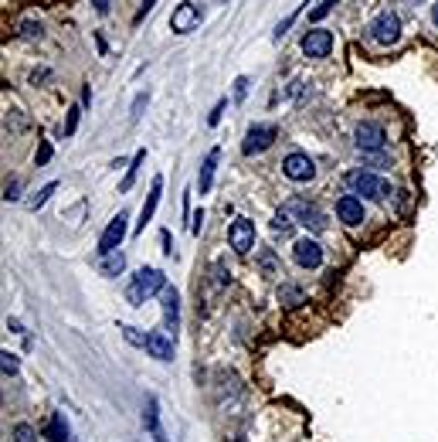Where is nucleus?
<instances>
[{"instance_id":"1","label":"nucleus","mask_w":438,"mask_h":442,"mask_svg":"<svg viewBox=\"0 0 438 442\" xmlns=\"http://www.w3.org/2000/svg\"><path fill=\"white\" fill-rule=\"evenodd\" d=\"M170 282H166V273L163 269H140L133 279H129V286H126V300H129V306H143L150 296H160L163 289H166Z\"/></svg>"},{"instance_id":"2","label":"nucleus","mask_w":438,"mask_h":442,"mask_svg":"<svg viewBox=\"0 0 438 442\" xmlns=\"http://www.w3.org/2000/svg\"><path fill=\"white\" fill-rule=\"evenodd\" d=\"M347 187H350V194H363V198H370V201H384V198H391L394 191H391V184L384 181V177H377V174H370V170H347Z\"/></svg>"},{"instance_id":"3","label":"nucleus","mask_w":438,"mask_h":442,"mask_svg":"<svg viewBox=\"0 0 438 442\" xmlns=\"http://www.w3.org/2000/svg\"><path fill=\"white\" fill-rule=\"evenodd\" d=\"M282 211H285L296 225H303V228H310V232H323V228H326V214L319 211V204L310 201V198H303V194L289 198V201L282 204Z\"/></svg>"},{"instance_id":"4","label":"nucleus","mask_w":438,"mask_h":442,"mask_svg":"<svg viewBox=\"0 0 438 442\" xmlns=\"http://www.w3.org/2000/svg\"><path fill=\"white\" fill-rule=\"evenodd\" d=\"M367 38L374 41V44H381V48L398 44L401 41V17L394 10H381V14L367 24Z\"/></svg>"},{"instance_id":"5","label":"nucleus","mask_w":438,"mask_h":442,"mask_svg":"<svg viewBox=\"0 0 438 442\" xmlns=\"http://www.w3.org/2000/svg\"><path fill=\"white\" fill-rule=\"evenodd\" d=\"M276 140H279V126H276V122H255V126L245 133L241 154H245V157H258V154H265Z\"/></svg>"},{"instance_id":"6","label":"nucleus","mask_w":438,"mask_h":442,"mask_svg":"<svg viewBox=\"0 0 438 442\" xmlns=\"http://www.w3.org/2000/svg\"><path fill=\"white\" fill-rule=\"evenodd\" d=\"M354 140H357V150L367 157V154H384L388 150V129L381 126V122H360L357 133H354Z\"/></svg>"},{"instance_id":"7","label":"nucleus","mask_w":438,"mask_h":442,"mask_svg":"<svg viewBox=\"0 0 438 442\" xmlns=\"http://www.w3.org/2000/svg\"><path fill=\"white\" fill-rule=\"evenodd\" d=\"M200 21H204V7L194 3V0H184V3H177L173 14H170V31H173V35H191V31H198Z\"/></svg>"},{"instance_id":"8","label":"nucleus","mask_w":438,"mask_h":442,"mask_svg":"<svg viewBox=\"0 0 438 442\" xmlns=\"http://www.w3.org/2000/svg\"><path fill=\"white\" fill-rule=\"evenodd\" d=\"M282 174H285L289 181H296V184H306V181H313V177H316V163H313L310 154L292 150V154L282 160Z\"/></svg>"},{"instance_id":"9","label":"nucleus","mask_w":438,"mask_h":442,"mask_svg":"<svg viewBox=\"0 0 438 442\" xmlns=\"http://www.w3.org/2000/svg\"><path fill=\"white\" fill-rule=\"evenodd\" d=\"M299 48H303V55L306 58H330V51H333V31H326V28H310L303 41H299Z\"/></svg>"},{"instance_id":"10","label":"nucleus","mask_w":438,"mask_h":442,"mask_svg":"<svg viewBox=\"0 0 438 442\" xmlns=\"http://www.w3.org/2000/svg\"><path fill=\"white\" fill-rule=\"evenodd\" d=\"M228 245L238 252V255H248L255 248V221L251 218H235L228 225Z\"/></svg>"},{"instance_id":"11","label":"nucleus","mask_w":438,"mask_h":442,"mask_svg":"<svg viewBox=\"0 0 438 442\" xmlns=\"http://www.w3.org/2000/svg\"><path fill=\"white\" fill-rule=\"evenodd\" d=\"M126 232H129V211H120V214L106 225V232H102V239H99V255H102V252H116V248H122Z\"/></svg>"},{"instance_id":"12","label":"nucleus","mask_w":438,"mask_h":442,"mask_svg":"<svg viewBox=\"0 0 438 442\" xmlns=\"http://www.w3.org/2000/svg\"><path fill=\"white\" fill-rule=\"evenodd\" d=\"M160 306H163V330L177 340V330H180V296L173 286H166L160 293Z\"/></svg>"},{"instance_id":"13","label":"nucleus","mask_w":438,"mask_h":442,"mask_svg":"<svg viewBox=\"0 0 438 442\" xmlns=\"http://www.w3.org/2000/svg\"><path fill=\"white\" fill-rule=\"evenodd\" d=\"M292 259L303 269H319L323 266V245L316 239H299L292 245Z\"/></svg>"},{"instance_id":"14","label":"nucleus","mask_w":438,"mask_h":442,"mask_svg":"<svg viewBox=\"0 0 438 442\" xmlns=\"http://www.w3.org/2000/svg\"><path fill=\"white\" fill-rule=\"evenodd\" d=\"M143 351L153 358V361H173V337L166 333V330H150L146 333V344H143Z\"/></svg>"},{"instance_id":"15","label":"nucleus","mask_w":438,"mask_h":442,"mask_svg":"<svg viewBox=\"0 0 438 442\" xmlns=\"http://www.w3.org/2000/svg\"><path fill=\"white\" fill-rule=\"evenodd\" d=\"M143 429L150 432V439L153 442H170L166 439V429H163V418H160L157 395H146V405H143Z\"/></svg>"},{"instance_id":"16","label":"nucleus","mask_w":438,"mask_h":442,"mask_svg":"<svg viewBox=\"0 0 438 442\" xmlns=\"http://www.w3.org/2000/svg\"><path fill=\"white\" fill-rule=\"evenodd\" d=\"M336 218H340L343 225H350V228L363 225V198H357V194L336 198Z\"/></svg>"},{"instance_id":"17","label":"nucleus","mask_w":438,"mask_h":442,"mask_svg":"<svg viewBox=\"0 0 438 442\" xmlns=\"http://www.w3.org/2000/svg\"><path fill=\"white\" fill-rule=\"evenodd\" d=\"M160 194H163V177H153V184H150V194H146V201L140 208V221H136V232H143L150 221H153V214H157V204H160Z\"/></svg>"},{"instance_id":"18","label":"nucleus","mask_w":438,"mask_h":442,"mask_svg":"<svg viewBox=\"0 0 438 442\" xmlns=\"http://www.w3.org/2000/svg\"><path fill=\"white\" fill-rule=\"evenodd\" d=\"M218 160H221V150L214 147V150L204 157V163H200V170H198V191H200V194H207V191H211V184H214V170H218Z\"/></svg>"},{"instance_id":"19","label":"nucleus","mask_w":438,"mask_h":442,"mask_svg":"<svg viewBox=\"0 0 438 442\" xmlns=\"http://www.w3.org/2000/svg\"><path fill=\"white\" fill-rule=\"evenodd\" d=\"M122 269H126V255H122L120 248H116V252H102V255H99V273H102V276H109V279H113V276H122Z\"/></svg>"},{"instance_id":"20","label":"nucleus","mask_w":438,"mask_h":442,"mask_svg":"<svg viewBox=\"0 0 438 442\" xmlns=\"http://www.w3.org/2000/svg\"><path fill=\"white\" fill-rule=\"evenodd\" d=\"M44 436H48L51 442H75V439H72V429H68V422H65V415H61V412H55V415H51V422H48Z\"/></svg>"},{"instance_id":"21","label":"nucleus","mask_w":438,"mask_h":442,"mask_svg":"<svg viewBox=\"0 0 438 442\" xmlns=\"http://www.w3.org/2000/svg\"><path fill=\"white\" fill-rule=\"evenodd\" d=\"M143 160H146V150H136V157L129 160V167H126V177H122V184H120L122 194H126V191L136 184V177H140V167H143Z\"/></svg>"},{"instance_id":"22","label":"nucleus","mask_w":438,"mask_h":442,"mask_svg":"<svg viewBox=\"0 0 438 442\" xmlns=\"http://www.w3.org/2000/svg\"><path fill=\"white\" fill-rule=\"evenodd\" d=\"M0 367H3V378H14V374H17V367H21L17 354H10V351H0Z\"/></svg>"},{"instance_id":"23","label":"nucleus","mask_w":438,"mask_h":442,"mask_svg":"<svg viewBox=\"0 0 438 442\" xmlns=\"http://www.w3.org/2000/svg\"><path fill=\"white\" fill-rule=\"evenodd\" d=\"M55 191H58V184H55V181H51V184H44V187H41L38 194H35V198H31V201H28V208H31V211H38L41 204L48 201V198H51V194H55Z\"/></svg>"},{"instance_id":"24","label":"nucleus","mask_w":438,"mask_h":442,"mask_svg":"<svg viewBox=\"0 0 438 442\" xmlns=\"http://www.w3.org/2000/svg\"><path fill=\"white\" fill-rule=\"evenodd\" d=\"M79 116H82V102H79V106H72V109H68V116H65V126H61V133H65V136H72V133L79 129Z\"/></svg>"},{"instance_id":"25","label":"nucleus","mask_w":438,"mask_h":442,"mask_svg":"<svg viewBox=\"0 0 438 442\" xmlns=\"http://www.w3.org/2000/svg\"><path fill=\"white\" fill-rule=\"evenodd\" d=\"M3 201H21V177H10L7 184H3Z\"/></svg>"},{"instance_id":"26","label":"nucleus","mask_w":438,"mask_h":442,"mask_svg":"<svg viewBox=\"0 0 438 442\" xmlns=\"http://www.w3.org/2000/svg\"><path fill=\"white\" fill-rule=\"evenodd\" d=\"M333 7H336V0H319L316 7L310 10V21H313V24H316V21H323V17H326V14H330Z\"/></svg>"},{"instance_id":"27","label":"nucleus","mask_w":438,"mask_h":442,"mask_svg":"<svg viewBox=\"0 0 438 442\" xmlns=\"http://www.w3.org/2000/svg\"><path fill=\"white\" fill-rule=\"evenodd\" d=\"M120 330H122V337H126V340H129L133 347H143V344H146V333H140L136 326H126V323H122Z\"/></svg>"},{"instance_id":"28","label":"nucleus","mask_w":438,"mask_h":442,"mask_svg":"<svg viewBox=\"0 0 438 442\" xmlns=\"http://www.w3.org/2000/svg\"><path fill=\"white\" fill-rule=\"evenodd\" d=\"M38 436H35V429L28 425V422H17L14 425V442H35Z\"/></svg>"},{"instance_id":"29","label":"nucleus","mask_w":438,"mask_h":442,"mask_svg":"<svg viewBox=\"0 0 438 442\" xmlns=\"http://www.w3.org/2000/svg\"><path fill=\"white\" fill-rule=\"evenodd\" d=\"M262 273H265V276H279V266H276V252H269V248L262 252Z\"/></svg>"},{"instance_id":"30","label":"nucleus","mask_w":438,"mask_h":442,"mask_svg":"<svg viewBox=\"0 0 438 442\" xmlns=\"http://www.w3.org/2000/svg\"><path fill=\"white\" fill-rule=\"evenodd\" d=\"M292 225H296V221H292L285 211H279V214L272 218V228H276V232H282V235H289V232H292Z\"/></svg>"},{"instance_id":"31","label":"nucleus","mask_w":438,"mask_h":442,"mask_svg":"<svg viewBox=\"0 0 438 442\" xmlns=\"http://www.w3.org/2000/svg\"><path fill=\"white\" fill-rule=\"evenodd\" d=\"M248 89H251L248 75H238V79H235V102H245V99H248Z\"/></svg>"},{"instance_id":"32","label":"nucleus","mask_w":438,"mask_h":442,"mask_svg":"<svg viewBox=\"0 0 438 442\" xmlns=\"http://www.w3.org/2000/svg\"><path fill=\"white\" fill-rule=\"evenodd\" d=\"M146 102H150V92H140V95H136V102H133V113H129V116H133V122L143 116V106H146Z\"/></svg>"},{"instance_id":"33","label":"nucleus","mask_w":438,"mask_h":442,"mask_svg":"<svg viewBox=\"0 0 438 442\" xmlns=\"http://www.w3.org/2000/svg\"><path fill=\"white\" fill-rule=\"evenodd\" d=\"M21 35L24 38H41V24L38 21H21Z\"/></svg>"},{"instance_id":"34","label":"nucleus","mask_w":438,"mask_h":442,"mask_svg":"<svg viewBox=\"0 0 438 442\" xmlns=\"http://www.w3.org/2000/svg\"><path fill=\"white\" fill-rule=\"evenodd\" d=\"M225 106H228L225 99H218V102H214V109L207 113V126H218V122H221V113H225Z\"/></svg>"},{"instance_id":"35","label":"nucleus","mask_w":438,"mask_h":442,"mask_svg":"<svg viewBox=\"0 0 438 442\" xmlns=\"http://www.w3.org/2000/svg\"><path fill=\"white\" fill-rule=\"evenodd\" d=\"M48 160H51V143H48V140H41L38 154H35V163H38V167H44Z\"/></svg>"},{"instance_id":"36","label":"nucleus","mask_w":438,"mask_h":442,"mask_svg":"<svg viewBox=\"0 0 438 442\" xmlns=\"http://www.w3.org/2000/svg\"><path fill=\"white\" fill-rule=\"evenodd\" d=\"M299 10H303V7H299ZM299 10H292V14H289V17H285V21H282L279 28H276V41H279L282 35H285V31H289V28H292V24H296V17H299Z\"/></svg>"},{"instance_id":"37","label":"nucleus","mask_w":438,"mask_h":442,"mask_svg":"<svg viewBox=\"0 0 438 442\" xmlns=\"http://www.w3.org/2000/svg\"><path fill=\"white\" fill-rule=\"evenodd\" d=\"M200 228H204V211H194V218H191V232H194V235H200Z\"/></svg>"},{"instance_id":"38","label":"nucleus","mask_w":438,"mask_h":442,"mask_svg":"<svg viewBox=\"0 0 438 442\" xmlns=\"http://www.w3.org/2000/svg\"><path fill=\"white\" fill-rule=\"evenodd\" d=\"M153 3H157V0H143V7H140V10H136V17H133V21H136V24H140V21H143V17H146V14H150V10H153Z\"/></svg>"},{"instance_id":"39","label":"nucleus","mask_w":438,"mask_h":442,"mask_svg":"<svg viewBox=\"0 0 438 442\" xmlns=\"http://www.w3.org/2000/svg\"><path fill=\"white\" fill-rule=\"evenodd\" d=\"M88 3H92L99 14H109V10H113V0H88Z\"/></svg>"},{"instance_id":"40","label":"nucleus","mask_w":438,"mask_h":442,"mask_svg":"<svg viewBox=\"0 0 438 442\" xmlns=\"http://www.w3.org/2000/svg\"><path fill=\"white\" fill-rule=\"evenodd\" d=\"M279 296H285V300H296V303H299V300H303V293H299V289H296V286H285V289H282Z\"/></svg>"},{"instance_id":"41","label":"nucleus","mask_w":438,"mask_h":442,"mask_svg":"<svg viewBox=\"0 0 438 442\" xmlns=\"http://www.w3.org/2000/svg\"><path fill=\"white\" fill-rule=\"evenodd\" d=\"M160 241H163V252L173 255V248H170V232H160Z\"/></svg>"},{"instance_id":"42","label":"nucleus","mask_w":438,"mask_h":442,"mask_svg":"<svg viewBox=\"0 0 438 442\" xmlns=\"http://www.w3.org/2000/svg\"><path fill=\"white\" fill-rule=\"evenodd\" d=\"M7 330H10V333H24V326H21V320H14V317L7 320Z\"/></svg>"},{"instance_id":"43","label":"nucleus","mask_w":438,"mask_h":442,"mask_svg":"<svg viewBox=\"0 0 438 442\" xmlns=\"http://www.w3.org/2000/svg\"><path fill=\"white\" fill-rule=\"evenodd\" d=\"M88 102H92V89L85 85V89H82V106H88Z\"/></svg>"},{"instance_id":"44","label":"nucleus","mask_w":438,"mask_h":442,"mask_svg":"<svg viewBox=\"0 0 438 442\" xmlns=\"http://www.w3.org/2000/svg\"><path fill=\"white\" fill-rule=\"evenodd\" d=\"M41 79H48V68H38V72H31V82H41Z\"/></svg>"},{"instance_id":"45","label":"nucleus","mask_w":438,"mask_h":442,"mask_svg":"<svg viewBox=\"0 0 438 442\" xmlns=\"http://www.w3.org/2000/svg\"><path fill=\"white\" fill-rule=\"evenodd\" d=\"M432 21H435V28H438V0L432 3Z\"/></svg>"},{"instance_id":"46","label":"nucleus","mask_w":438,"mask_h":442,"mask_svg":"<svg viewBox=\"0 0 438 442\" xmlns=\"http://www.w3.org/2000/svg\"><path fill=\"white\" fill-rule=\"evenodd\" d=\"M411 3H425V0H411Z\"/></svg>"}]
</instances>
